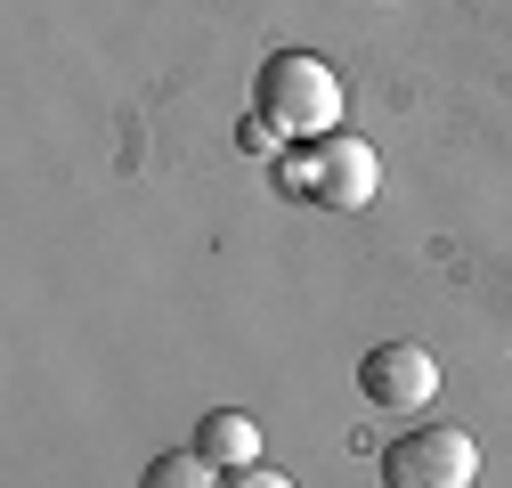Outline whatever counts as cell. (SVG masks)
I'll list each match as a JSON object with an SVG mask.
<instances>
[{"label": "cell", "mask_w": 512, "mask_h": 488, "mask_svg": "<svg viewBox=\"0 0 512 488\" xmlns=\"http://www.w3.org/2000/svg\"><path fill=\"white\" fill-rule=\"evenodd\" d=\"M228 488H293V480L269 472V464H252V472H228Z\"/></svg>", "instance_id": "7"}, {"label": "cell", "mask_w": 512, "mask_h": 488, "mask_svg": "<svg viewBox=\"0 0 512 488\" xmlns=\"http://www.w3.org/2000/svg\"><path fill=\"white\" fill-rule=\"evenodd\" d=\"M252 114H261L277 139H326V131H342V74L326 57H309V49H277L261 66Z\"/></svg>", "instance_id": "1"}, {"label": "cell", "mask_w": 512, "mask_h": 488, "mask_svg": "<svg viewBox=\"0 0 512 488\" xmlns=\"http://www.w3.org/2000/svg\"><path fill=\"white\" fill-rule=\"evenodd\" d=\"M139 488H228V480H220V464H212L204 448H163Z\"/></svg>", "instance_id": "6"}, {"label": "cell", "mask_w": 512, "mask_h": 488, "mask_svg": "<svg viewBox=\"0 0 512 488\" xmlns=\"http://www.w3.org/2000/svg\"><path fill=\"white\" fill-rule=\"evenodd\" d=\"M382 480L391 488H472L480 480V448H472V432H407V440H391L382 448Z\"/></svg>", "instance_id": "3"}, {"label": "cell", "mask_w": 512, "mask_h": 488, "mask_svg": "<svg viewBox=\"0 0 512 488\" xmlns=\"http://www.w3.org/2000/svg\"><path fill=\"white\" fill-rule=\"evenodd\" d=\"M196 448H204L220 472H252V464H261V423L236 415V407H220V415L196 423Z\"/></svg>", "instance_id": "5"}, {"label": "cell", "mask_w": 512, "mask_h": 488, "mask_svg": "<svg viewBox=\"0 0 512 488\" xmlns=\"http://www.w3.org/2000/svg\"><path fill=\"white\" fill-rule=\"evenodd\" d=\"M358 391H366L374 407H391V415H415V407L439 399V358L415 350V342H374V350L358 358Z\"/></svg>", "instance_id": "4"}, {"label": "cell", "mask_w": 512, "mask_h": 488, "mask_svg": "<svg viewBox=\"0 0 512 488\" xmlns=\"http://www.w3.org/2000/svg\"><path fill=\"white\" fill-rule=\"evenodd\" d=\"M277 179L293 196H317L326 212H366L374 188H382V155L350 131H326V139H309V155H285Z\"/></svg>", "instance_id": "2"}]
</instances>
